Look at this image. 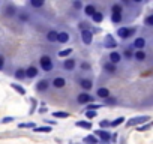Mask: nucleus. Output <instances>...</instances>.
<instances>
[{
    "mask_svg": "<svg viewBox=\"0 0 153 144\" xmlns=\"http://www.w3.org/2000/svg\"><path fill=\"white\" fill-rule=\"evenodd\" d=\"M15 12H17V9H15L14 5H8V6L5 8V15H8V17H14Z\"/></svg>",
    "mask_w": 153,
    "mask_h": 144,
    "instance_id": "nucleus-24",
    "label": "nucleus"
},
{
    "mask_svg": "<svg viewBox=\"0 0 153 144\" xmlns=\"http://www.w3.org/2000/svg\"><path fill=\"white\" fill-rule=\"evenodd\" d=\"M98 108H102V105H99V104H89L87 105V111H96Z\"/></svg>",
    "mask_w": 153,
    "mask_h": 144,
    "instance_id": "nucleus-37",
    "label": "nucleus"
},
{
    "mask_svg": "<svg viewBox=\"0 0 153 144\" xmlns=\"http://www.w3.org/2000/svg\"><path fill=\"white\" fill-rule=\"evenodd\" d=\"M104 45H105V48H116V47H117V42L114 41L113 35H105Z\"/></svg>",
    "mask_w": 153,
    "mask_h": 144,
    "instance_id": "nucleus-10",
    "label": "nucleus"
},
{
    "mask_svg": "<svg viewBox=\"0 0 153 144\" xmlns=\"http://www.w3.org/2000/svg\"><path fill=\"white\" fill-rule=\"evenodd\" d=\"M47 111V108H45V104H42L41 105V108H39V113H45Z\"/></svg>",
    "mask_w": 153,
    "mask_h": 144,
    "instance_id": "nucleus-49",
    "label": "nucleus"
},
{
    "mask_svg": "<svg viewBox=\"0 0 153 144\" xmlns=\"http://www.w3.org/2000/svg\"><path fill=\"white\" fill-rule=\"evenodd\" d=\"M11 87H12L15 92H18L20 95H26V90H24V87H21V86H18V84H11Z\"/></svg>",
    "mask_w": 153,
    "mask_h": 144,
    "instance_id": "nucleus-30",
    "label": "nucleus"
},
{
    "mask_svg": "<svg viewBox=\"0 0 153 144\" xmlns=\"http://www.w3.org/2000/svg\"><path fill=\"white\" fill-rule=\"evenodd\" d=\"M57 35H59V32L57 30H50L48 33H47V41L48 42H57Z\"/></svg>",
    "mask_w": 153,
    "mask_h": 144,
    "instance_id": "nucleus-18",
    "label": "nucleus"
},
{
    "mask_svg": "<svg viewBox=\"0 0 153 144\" xmlns=\"http://www.w3.org/2000/svg\"><path fill=\"white\" fill-rule=\"evenodd\" d=\"M81 41L86 44V45H90L93 42V32L89 29V30H81Z\"/></svg>",
    "mask_w": 153,
    "mask_h": 144,
    "instance_id": "nucleus-4",
    "label": "nucleus"
},
{
    "mask_svg": "<svg viewBox=\"0 0 153 144\" xmlns=\"http://www.w3.org/2000/svg\"><path fill=\"white\" fill-rule=\"evenodd\" d=\"M81 69H86V71H89V69H90V65H89V63H81Z\"/></svg>",
    "mask_w": 153,
    "mask_h": 144,
    "instance_id": "nucleus-47",
    "label": "nucleus"
},
{
    "mask_svg": "<svg viewBox=\"0 0 153 144\" xmlns=\"http://www.w3.org/2000/svg\"><path fill=\"white\" fill-rule=\"evenodd\" d=\"M90 18H92V21H93V23L99 24V23H102V21H104V14H102V12H99V11H96Z\"/></svg>",
    "mask_w": 153,
    "mask_h": 144,
    "instance_id": "nucleus-17",
    "label": "nucleus"
},
{
    "mask_svg": "<svg viewBox=\"0 0 153 144\" xmlns=\"http://www.w3.org/2000/svg\"><path fill=\"white\" fill-rule=\"evenodd\" d=\"M104 144H107V143H104Z\"/></svg>",
    "mask_w": 153,
    "mask_h": 144,
    "instance_id": "nucleus-52",
    "label": "nucleus"
},
{
    "mask_svg": "<svg viewBox=\"0 0 153 144\" xmlns=\"http://www.w3.org/2000/svg\"><path fill=\"white\" fill-rule=\"evenodd\" d=\"M72 8L76 9V11H80V9L84 8V3L81 2V0H74V2H72Z\"/></svg>",
    "mask_w": 153,
    "mask_h": 144,
    "instance_id": "nucleus-27",
    "label": "nucleus"
},
{
    "mask_svg": "<svg viewBox=\"0 0 153 144\" xmlns=\"http://www.w3.org/2000/svg\"><path fill=\"white\" fill-rule=\"evenodd\" d=\"M122 11H123V8H122V5H119V3H114V5L111 6V12H119V14H122Z\"/></svg>",
    "mask_w": 153,
    "mask_h": 144,
    "instance_id": "nucleus-33",
    "label": "nucleus"
},
{
    "mask_svg": "<svg viewBox=\"0 0 153 144\" xmlns=\"http://www.w3.org/2000/svg\"><path fill=\"white\" fill-rule=\"evenodd\" d=\"M111 138H113V141H117V134H114V135H113Z\"/></svg>",
    "mask_w": 153,
    "mask_h": 144,
    "instance_id": "nucleus-51",
    "label": "nucleus"
},
{
    "mask_svg": "<svg viewBox=\"0 0 153 144\" xmlns=\"http://www.w3.org/2000/svg\"><path fill=\"white\" fill-rule=\"evenodd\" d=\"M84 143L86 144H99V140L95 137V135H87L84 138Z\"/></svg>",
    "mask_w": 153,
    "mask_h": 144,
    "instance_id": "nucleus-25",
    "label": "nucleus"
},
{
    "mask_svg": "<svg viewBox=\"0 0 153 144\" xmlns=\"http://www.w3.org/2000/svg\"><path fill=\"white\" fill-rule=\"evenodd\" d=\"M110 96V90L107 87H99L96 90V98H102V99H107Z\"/></svg>",
    "mask_w": 153,
    "mask_h": 144,
    "instance_id": "nucleus-16",
    "label": "nucleus"
},
{
    "mask_svg": "<svg viewBox=\"0 0 153 144\" xmlns=\"http://www.w3.org/2000/svg\"><path fill=\"white\" fill-rule=\"evenodd\" d=\"M50 86H53L56 89H62V87L66 86V80L63 77H56V78H53V81L50 83Z\"/></svg>",
    "mask_w": 153,
    "mask_h": 144,
    "instance_id": "nucleus-9",
    "label": "nucleus"
},
{
    "mask_svg": "<svg viewBox=\"0 0 153 144\" xmlns=\"http://www.w3.org/2000/svg\"><path fill=\"white\" fill-rule=\"evenodd\" d=\"M122 123H125V117H117L116 120H113V122H110V126H113V128H116V126H119V125H122Z\"/></svg>",
    "mask_w": 153,
    "mask_h": 144,
    "instance_id": "nucleus-28",
    "label": "nucleus"
},
{
    "mask_svg": "<svg viewBox=\"0 0 153 144\" xmlns=\"http://www.w3.org/2000/svg\"><path fill=\"white\" fill-rule=\"evenodd\" d=\"M83 9H84V14H86L87 17H92V15L96 12V8H95V5H92V3H90V5H86Z\"/></svg>",
    "mask_w": 153,
    "mask_h": 144,
    "instance_id": "nucleus-20",
    "label": "nucleus"
},
{
    "mask_svg": "<svg viewBox=\"0 0 153 144\" xmlns=\"http://www.w3.org/2000/svg\"><path fill=\"white\" fill-rule=\"evenodd\" d=\"M47 123H50V125H56L57 122H56V120H47Z\"/></svg>",
    "mask_w": 153,
    "mask_h": 144,
    "instance_id": "nucleus-50",
    "label": "nucleus"
},
{
    "mask_svg": "<svg viewBox=\"0 0 153 144\" xmlns=\"http://www.w3.org/2000/svg\"><path fill=\"white\" fill-rule=\"evenodd\" d=\"M48 87H50V81L48 80H41L36 84V90L38 92H45V90H48Z\"/></svg>",
    "mask_w": 153,
    "mask_h": 144,
    "instance_id": "nucleus-15",
    "label": "nucleus"
},
{
    "mask_svg": "<svg viewBox=\"0 0 153 144\" xmlns=\"http://www.w3.org/2000/svg\"><path fill=\"white\" fill-rule=\"evenodd\" d=\"M78 27H80V30H89V24H87L86 21H81V23L78 24Z\"/></svg>",
    "mask_w": 153,
    "mask_h": 144,
    "instance_id": "nucleus-39",
    "label": "nucleus"
},
{
    "mask_svg": "<svg viewBox=\"0 0 153 144\" xmlns=\"http://www.w3.org/2000/svg\"><path fill=\"white\" fill-rule=\"evenodd\" d=\"M29 5H30L32 8H42L45 3L42 2V0H30V2H29Z\"/></svg>",
    "mask_w": 153,
    "mask_h": 144,
    "instance_id": "nucleus-26",
    "label": "nucleus"
},
{
    "mask_svg": "<svg viewBox=\"0 0 153 144\" xmlns=\"http://www.w3.org/2000/svg\"><path fill=\"white\" fill-rule=\"evenodd\" d=\"M14 120V117H5L3 120H2V123H9V122H12Z\"/></svg>",
    "mask_w": 153,
    "mask_h": 144,
    "instance_id": "nucleus-48",
    "label": "nucleus"
},
{
    "mask_svg": "<svg viewBox=\"0 0 153 144\" xmlns=\"http://www.w3.org/2000/svg\"><path fill=\"white\" fill-rule=\"evenodd\" d=\"M18 20L23 21V23H27V21H29V14H27V12H21V14H18Z\"/></svg>",
    "mask_w": 153,
    "mask_h": 144,
    "instance_id": "nucleus-34",
    "label": "nucleus"
},
{
    "mask_svg": "<svg viewBox=\"0 0 153 144\" xmlns=\"http://www.w3.org/2000/svg\"><path fill=\"white\" fill-rule=\"evenodd\" d=\"M132 47L137 48V51H144V48H146V39H144L143 36H138V38L134 41Z\"/></svg>",
    "mask_w": 153,
    "mask_h": 144,
    "instance_id": "nucleus-7",
    "label": "nucleus"
},
{
    "mask_svg": "<svg viewBox=\"0 0 153 144\" xmlns=\"http://www.w3.org/2000/svg\"><path fill=\"white\" fill-rule=\"evenodd\" d=\"M39 66H41V69H42V71H45V72L53 71V68H54L53 59H51L50 56H42V57L39 59Z\"/></svg>",
    "mask_w": 153,
    "mask_h": 144,
    "instance_id": "nucleus-1",
    "label": "nucleus"
},
{
    "mask_svg": "<svg viewBox=\"0 0 153 144\" xmlns=\"http://www.w3.org/2000/svg\"><path fill=\"white\" fill-rule=\"evenodd\" d=\"M117 101L114 99V98H111V96H108L107 99H105V104H116Z\"/></svg>",
    "mask_w": 153,
    "mask_h": 144,
    "instance_id": "nucleus-43",
    "label": "nucleus"
},
{
    "mask_svg": "<svg viewBox=\"0 0 153 144\" xmlns=\"http://www.w3.org/2000/svg\"><path fill=\"white\" fill-rule=\"evenodd\" d=\"M35 131L36 132H51V128L50 126H41V128H35Z\"/></svg>",
    "mask_w": 153,
    "mask_h": 144,
    "instance_id": "nucleus-38",
    "label": "nucleus"
},
{
    "mask_svg": "<svg viewBox=\"0 0 153 144\" xmlns=\"http://www.w3.org/2000/svg\"><path fill=\"white\" fill-rule=\"evenodd\" d=\"M149 120H150V116H137V117H134V119L126 120V126H128V128H129V126H137V125H141V123L149 122Z\"/></svg>",
    "mask_w": 153,
    "mask_h": 144,
    "instance_id": "nucleus-3",
    "label": "nucleus"
},
{
    "mask_svg": "<svg viewBox=\"0 0 153 144\" xmlns=\"http://www.w3.org/2000/svg\"><path fill=\"white\" fill-rule=\"evenodd\" d=\"M95 137H96V138L99 137V138H101V140H102L104 143H108V141L111 140V134H110V132H108L107 129H105V131H104V129L95 131Z\"/></svg>",
    "mask_w": 153,
    "mask_h": 144,
    "instance_id": "nucleus-6",
    "label": "nucleus"
},
{
    "mask_svg": "<svg viewBox=\"0 0 153 144\" xmlns=\"http://www.w3.org/2000/svg\"><path fill=\"white\" fill-rule=\"evenodd\" d=\"M38 74H39V71L36 66H29L26 69V78H36Z\"/></svg>",
    "mask_w": 153,
    "mask_h": 144,
    "instance_id": "nucleus-11",
    "label": "nucleus"
},
{
    "mask_svg": "<svg viewBox=\"0 0 153 144\" xmlns=\"http://www.w3.org/2000/svg\"><path fill=\"white\" fill-rule=\"evenodd\" d=\"M122 20H123V15H122V14H119V12H111V21H113V24H120Z\"/></svg>",
    "mask_w": 153,
    "mask_h": 144,
    "instance_id": "nucleus-21",
    "label": "nucleus"
},
{
    "mask_svg": "<svg viewBox=\"0 0 153 144\" xmlns=\"http://www.w3.org/2000/svg\"><path fill=\"white\" fill-rule=\"evenodd\" d=\"M14 77L17 78V80H24L26 78V69H23V68H18L17 71H15V74H14Z\"/></svg>",
    "mask_w": 153,
    "mask_h": 144,
    "instance_id": "nucleus-22",
    "label": "nucleus"
},
{
    "mask_svg": "<svg viewBox=\"0 0 153 144\" xmlns=\"http://www.w3.org/2000/svg\"><path fill=\"white\" fill-rule=\"evenodd\" d=\"M99 126H101L102 129H104V128L107 129V128L110 126V122H108V120H101V123H99Z\"/></svg>",
    "mask_w": 153,
    "mask_h": 144,
    "instance_id": "nucleus-42",
    "label": "nucleus"
},
{
    "mask_svg": "<svg viewBox=\"0 0 153 144\" xmlns=\"http://www.w3.org/2000/svg\"><path fill=\"white\" fill-rule=\"evenodd\" d=\"M74 68H75V59L68 57V59L63 60V69L65 71H74Z\"/></svg>",
    "mask_w": 153,
    "mask_h": 144,
    "instance_id": "nucleus-13",
    "label": "nucleus"
},
{
    "mask_svg": "<svg viewBox=\"0 0 153 144\" xmlns=\"http://www.w3.org/2000/svg\"><path fill=\"white\" fill-rule=\"evenodd\" d=\"M72 53V48H66V50H62L59 51V57H69V54Z\"/></svg>",
    "mask_w": 153,
    "mask_h": 144,
    "instance_id": "nucleus-31",
    "label": "nucleus"
},
{
    "mask_svg": "<svg viewBox=\"0 0 153 144\" xmlns=\"http://www.w3.org/2000/svg\"><path fill=\"white\" fill-rule=\"evenodd\" d=\"M134 33H135V29H134V27H132V29H129V27H119V29H117V36H119L120 39H123V41L129 39Z\"/></svg>",
    "mask_w": 153,
    "mask_h": 144,
    "instance_id": "nucleus-2",
    "label": "nucleus"
},
{
    "mask_svg": "<svg viewBox=\"0 0 153 144\" xmlns=\"http://www.w3.org/2000/svg\"><path fill=\"white\" fill-rule=\"evenodd\" d=\"M147 129H150V123H147V125H144V126H140V132H141V131H147Z\"/></svg>",
    "mask_w": 153,
    "mask_h": 144,
    "instance_id": "nucleus-46",
    "label": "nucleus"
},
{
    "mask_svg": "<svg viewBox=\"0 0 153 144\" xmlns=\"http://www.w3.org/2000/svg\"><path fill=\"white\" fill-rule=\"evenodd\" d=\"M104 69H105V72H108V74H116V71H117V68L114 65H111L110 62H107L104 65Z\"/></svg>",
    "mask_w": 153,
    "mask_h": 144,
    "instance_id": "nucleus-23",
    "label": "nucleus"
},
{
    "mask_svg": "<svg viewBox=\"0 0 153 144\" xmlns=\"http://www.w3.org/2000/svg\"><path fill=\"white\" fill-rule=\"evenodd\" d=\"M95 98L92 96V95H89L87 92H84V93H80L78 96H76V102H78V104H90L92 101H93Z\"/></svg>",
    "mask_w": 153,
    "mask_h": 144,
    "instance_id": "nucleus-5",
    "label": "nucleus"
},
{
    "mask_svg": "<svg viewBox=\"0 0 153 144\" xmlns=\"http://www.w3.org/2000/svg\"><path fill=\"white\" fill-rule=\"evenodd\" d=\"M53 116H54L56 119H66V117H69V114H68V113H63V111H54Z\"/></svg>",
    "mask_w": 153,
    "mask_h": 144,
    "instance_id": "nucleus-29",
    "label": "nucleus"
},
{
    "mask_svg": "<svg viewBox=\"0 0 153 144\" xmlns=\"http://www.w3.org/2000/svg\"><path fill=\"white\" fill-rule=\"evenodd\" d=\"M75 125L80 126V128H84V129H90V128H92V125H90L89 122H83V120H81V122H76Z\"/></svg>",
    "mask_w": 153,
    "mask_h": 144,
    "instance_id": "nucleus-32",
    "label": "nucleus"
},
{
    "mask_svg": "<svg viewBox=\"0 0 153 144\" xmlns=\"http://www.w3.org/2000/svg\"><path fill=\"white\" fill-rule=\"evenodd\" d=\"M144 24H146L147 27H152V26H153V15H152V14L146 17V20H144Z\"/></svg>",
    "mask_w": 153,
    "mask_h": 144,
    "instance_id": "nucleus-35",
    "label": "nucleus"
},
{
    "mask_svg": "<svg viewBox=\"0 0 153 144\" xmlns=\"http://www.w3.org/2000/svg\"><path fill=\"white\" fill-rule=\"evenodd\" d=\"M20 128H35V123H23L20 125Z\"/></svg>",
    "mask_w": 153,
    "mask_h": 144,
    "instance_id": "nucleus-44",
    "label": "nucleus"
},
{
    "mask_svg": "<svg viewBox=\"0 0 153 144\" xmlns=\"http://www.w3.org/2000/svg\"><path fill=\"white\" fill-rule=\"evenodd\" d=\"M3 68H5V57L0 56V71H2Z\"/></svg>",
    "mask_w": 153,
    "mask_h": 144,
    "instance_id": "nucleus-45",
    "label": "nucleus"
},
{
    "mask_svg": "<svg viewBox=\"0 0 153 144\" xmlns=\"http://www.w3.org/2000/svg\"><path fill=\"white\" fill-rule=\"evenodd\" d=\"M86 117L87 119H95L96 117V111H86Z\"/></svg>",
    "mask_w": 153,
    "mask_h": 144,
    "instance_id": "nucleus-41",
    "label": "nucleus"
},
{
    "mask_svg": "<svg viewBox=\"0 0 153 144\" xmlns=\"http://www.w3.org/2000/svg\"><path fill=\"white\" fill-rule=\"evenodd\" d=\"M134 59H135L137 62H146L147 54H146V51H135V53H134Z\"/></svg>",
    "mask_w": 153,
    "mask_h": 144,
    "instance_id": "nucleus-19",
    "label": "nucleus"
},
{
    "mask_svg": "<svg viewBox=\"0 0 153 144\" xmlns=\"http://www.w3.org/2000/svg\"><path fill=\"white\" fill-rule=\"evenodd\" d=\"M69 39H71V35L68 32H59V35H57V42L59 44H68Z\"/></svg>",
    "mask_w": 153,
    "mask_h": 144,
    "instance_id": "nucleus-12",
    "label": "nucleus"
},
{
    "mask_svg": "<svg viewBox=\"0 0 153 144\" xmlns=\"http://www.w3.org/2000/svg\"><path fill=\"white\" fill-rule=\"evenodd\" d=\"M80 86H81V89H84V90H92V89H93V81H92L90 78H81V80H80Z\"/></svg>",
    "mask_w": 153,
    "mask_h": 144,
    "instance_id": "nucleus-14",
    "label": "nucleus"
},
{
    "mask_svg": "<svg viewBox=\"0 0 153 144\" xmlns=\"http://www.w3.org/2000/svg\"><path fill=\"white\" fill-rule=\"evenodd\" d=\"M36 105H38V101L36 99H32V110H30V114H33L36 111Z\"/></svg>",
    "mask_w": 153,
    "mask_h": 144,
    "instance_id": "nucleus-40",
    "label": "nucleus"
},
{
    "mask_svg": "<svg viewBox=\"0 0 153 144\" xmlns=\"http://www.w3.org/2000/svg\"><path fill=\"white\" fill-rule=\"evenodd\" d=\"M123 57H125L126 60H131V59L134 57V53H132V50H131V48L125 50V53H123Z\"/></svg>",
    "mask_w": 153,
    "mask_h": 144,
    "instance_id": "nucleus-36",
    "label": "nucleus"
},
{
    "mask_svg": "<svg viewBox=\"0 0 153 144\" xmlns=\"http://www.w3.org/2000/svg\"><path fill=\"white\" fill-rule=\"evenodd\" d=\"M108 59H110V63L116 66V65H119L122 62V54L119 51H111L110 56H108Z\"/></svg>",
    "mask_w": 153,
    "mask_h": 144,
    "instance_id": "nucleus-8",
    "label": "nucleus"
}]
</instances>
